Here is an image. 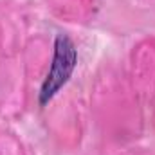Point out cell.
Listing matches in <instances>:
<instances>
[{
	"label": "cell",
	"instance_id": "1",
	"mask_svg": "<svg viewBox=\"0 0 155 155\" xmlns=\"http://www.w3.org/2000/svg\"><path fill=\"white\" fill-rule=\"evenodd\" d=\"M78 61V52L72 40L65 35H60L54 41V58L51 69L40 90V103H47L71 78Z\"/></svg>",
	"mask_w": 155,
	"mask_h": 155
}]
</instances>
